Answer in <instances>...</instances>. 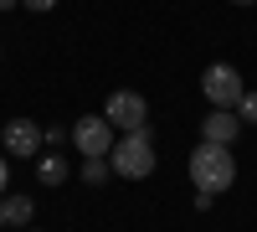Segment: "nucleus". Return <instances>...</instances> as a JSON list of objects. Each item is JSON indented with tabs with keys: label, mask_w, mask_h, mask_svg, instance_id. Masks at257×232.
Returning <instances> with one entry per match:
<instances>
[{
	"label": "nucleus",
	"mask_w": 257,
	"mask_h": 232,
	"mask_svg": "<svg viewBox=\"0 0 257 232\" xmlns=\"http://www.w3.org/2000/svg\"><path fill=\"white\" fill-rule=\"evenodd\" d=\"M190 181H196V191H206V196L231 191V181H237L231 144H211V139H201L196 150H190Z\"/></svg>",
	"instance_id": "1"
},
{
	"label": "nucleus",
	"mask_w": 257,
	"mask_h": 232,
	"mask_svg": "<svg viewBox=\"0 0 257 232\" xmlns=\"http://www.w3.org/2000/svg\"><path fill=\"white\" fill-rule=\"evenodd\" d=\"M108 165H113V176H123V181L155 176V134H149V124H144V129H134V134H123V139H113Z\"/></svg>",
	"instance_id": "2"
},
{
	"label": "nucleus",
	"mask_w": 257,
	"mask_h": 232,
	"mask_svg": "<svg viewBox=\"0 0 257 232\" xmlns=\"http://www.w3.org/2000/svg\"><path fill=\"white\" fill-rule=\"evenodd\" d=\"M201 93H206L211 109H237L242 93H247V83H242V72L231 67V62H211V67L201 72Z\"/></svg>",
	"instance_id": "3"
},
{
	"label": "nucleus",
	"mask_w": 257,
	"mask_h": 232,
	"mask_svg": "<svg viewBox=\"0 0 257 232\" xmlns=\"http://www.w3.org/2000/svg\"><path fill=\"white\" fill-rule=\"evenodd\" d=\"M72 144H77V155H82V160L108 155V150H113V124L103 119V114H82V119L72 124Z\"/></svg>",
	"instance_id": "4"
},
{
	"label": "nucleus",
	"mask_w": 257,
	"mask_h": 232,
	"mask_svg": "<svg viewBox=\"0 0 257 232\" xmlns=\"http://www.w3.org/2000/svg\"><path fill=\"white\" fill-rule=\"evenodd\" d=\"M103 119H108L113 129L134 134V129H144V124H149V103H144V93H128V88H118L108 103H103Z\"/></svg>",
	"instance_id": "5"
},
{
	"label": "nucleus",
	"mask_w": 257,
	"mask_h": 232,
	"mask_svg": "<svg viewBox=\"0 0 257 232\" xmlns=\"http://www.w3.org/2000/svg\"><path fill=\"white\" fill-rule=\"evenodd\" d=\"M0 139H6V150L16 160H31V155H41V144H47V129H41L36 119H11Z\"/></svg>",
	"instance_id": "6"
},
{
	"label": "nucleus",
	"mask_w": 257,
	"mask_h": 232,
	"mask_svg": "<svg viewBox=\"0 0 257 232\" xmlns=\"http://www.w3.org/2000/svg\"><path fill=\"white\" fill-rule=\"evenodd\" d=\"M237 134H242L237 109H211V114L201 119V139H211V144H231Z\"/></svg>",
	"instance_id": "7"
},
{
	"label": "nucleus",
	"mask_w": 257,
	"mask_h": 232,
	"mask_svg": "<svg viewBox=\"0 0 257 232\" xmlns=\"http://www.w3.org/2000/svg\"><path fill=\"white\" fill-rule=\"evenodd\" d=\"M36 176H41V186H62V181H67V160H62L57 150H47L36 160Z\"/></svg>",
	"instance_id": "8"
},
{
	"label": "nucleus",
	"mask_w": 257,
	"mask_h": 232,
	"mask_svg": "<svg viewBox=\"0 0 257 232\" xmlns=\"http://www.w3.org/2000/svg\"><path fill=\"white\" fill-rule=\"evenodd\" d=\"M31 217H36V201H31V196H11V201H6V222H11V227H26Z\"/></svg>",
	"instance_id": "9"
},
{
	"label": "nucleus",
	"mask_w": 257,
	"mask_h": 232,
	"mask_svg": "<svg viewBox=\"0 0 257 232\" xmlns=\"http://www.w3.org/2000/svg\"><path fill=\"white\" fill-rule=\"evenodd\" d=\"M108 176H113V165H108V155H98V160H82V181H88V186H103Z\"/></svg>",
	"instance_id": "10"
},
{
	"label": "nucleus",
	"mask_w": 257,
	"mask_h": 232,
	"mask_svg": "<svg viewBox=\"0 0 257 232\" xmlns=\"http://www.w3.org/2000/svg\"><path fill=\"white\" fill-rule=\"evenodd\" d=\"M237 119H242V124H257V93H242V103H237Z\"/></svg>",
	"instance_id": "11"
},
{
	"label": "nucleus",
	"mask_w": 257,
	"mask_h": 232,
	"mask_svg": "<svg viewBox=\"0 0 257 232\" xmlns=\"http://www.w3.org/2000/svg\"><path fill=\"white\" fill-rule=\"evenodd\" d=\"M62 139H72V129H47V150H57Z\"/></svg>",
	"instance_id": "12"
},
{
	"label": "nucleus",
	"mask_w": 257,
	"mask_h": 232,
	"mask_svg": "<svg viewBox=\"0 0 257 232\" xmlns=\"http://www.w3.org/2000/svg\"><path fill=\"white\" fill-rule=\"evenodd\" d=\"M21 6H26V11H52L57 0H21Z\"/></svg>",
	"instance_id": "13"
},
{
	"label": "nucleus",
	"mask_w": 257,
	"mask_h": 232,
	"mask_svg": "<svg viewBox=\"0 0 257 232\" xmlns=\"http://www.w3.org/2000/svg\"><path fill=\"white\" fill-rule=\"evenodd\" d=\"M0 191H6V155H0Z\"/></svg>",
	"instance_id": "14"
},
{
	"label": "nucleus",
	"mask_w": 257,
	"mask_h": 232,
	"mask_svg": "<svg viewBox=\"0 0 257 232\" xmlns=\"http://www.w3.org/2000/svg\"><path fill=\"white\" fill-rule=\"evenodd\" d=\"M11 6H21V0H0V11H11Z\"/></svg>",
	"instance_id": "15"
},
{
	"label": "nucleus",
	"mask_w": 257,
	"mask_h": 232,
	"mask_svg": "<svg viewBox=\"0 0 257 232\" xmlns=\"http://www.w3.org/2000/svg\"><path fill=\"white\" fill-rule=\"evenodd\" d=\"M231 6H257V0H231Z\"/></svg>",
	"instance_id": "16"
},
{
	"label": "nucleus",
	"mask_w": 257,
	"mask_h": 232,
	"mask_svg": "<svg viewBox=\"0 0 257 232\" xmlns=\"http://www.w3.org/2000/svg\"><path fill=\"white\" fill-rule=\"evenodd\" d=\"M0 227H6V201H0Z\"/></svg>",
	"instance_id": "17"
},
{
	"label": "nucleus",
	"mask_w": 257,
	"mask_h": 232,
	"mask_svg": "<svg viewBox=\"0 0 257 232\" xmlns=\"http://www.w3.org/2000/svg\"><path fill=\"white\" fill-rule=\"evenodd\" d=\"M0 232H6V227H0Z\"/></svg>",
	"instance_id": "18"
}]
</instances>
